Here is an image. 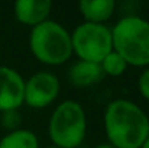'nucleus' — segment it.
I'll return each mask as SVG.
<instances>
[{"mask_svg": "<svg viewBox=\"0 0 149 148\" xmlns=\"http://www.w3.org/2000/svg\"><path fill=\"white\" fill-rule=\"evenodd\" d=\"M104 131L114 148H141L149 137V118L133 102L116 99L104 110Z\"/></svg>", "mask_w": 149, "mask_h": 148, "instance_id": "nucleus-1", "label": "nucleus"}, {"mask_svg": "<svg viewBox=\"0 0 149 148\" xmlns=\"http://www.w3.org/2000/svg\"><path fill=\"white\" fill-rule=\"evenodd\" d=\"M111 44L127 65H149V22L141 16H125L111 29Z\"/></svg>", "mask_w": 149, "mask_h": 148, "instance_id": "nucleus-2", "label": "nucleus"}, {"mask_svg": "<svg viewBox=\"0 0 149 148\" xmlns=\"http://www.w3.org/2000/svg\"><path fill=\"white\" fill-rule=\"evenodd\" d=\"M29 47L33 57L47 65H61L72 55L71 34L61 23L49 19L32 28Z\"/></svg>", "mask_w": 149, "mask_h": 148, "instance_id": "nucleus-3", "label": "nucleus"}, {"mask_svg": "<svg viewBox=\"0 0 149 148\" xmlns=\"http://www.w3.org/2000/svg\"><path fill=\"white\" fill-rule=\"evenodd\" d=\"M87 134V116L83 106L75 100L59 103L49 118L48 135L55 147L77 148Z\"/></svg>", "mask_w": 149, "mask_h": 148, "instance_id": "nucleus-4", "label": "nucleus"}, {"mask_svg": "<svg viewBox=\"0 0 149 148\" xmlns=\"http://www.w3.org/2000/svg\"><path fill=\"white\" fill-rule=\"evenodd\" d=\"M72 54L83 61L100 64L103 58L113 51L111 29L106 25L84 22L71 34Z\"/></svg>", "mask_w": 149, "mask_h": 148, "instance_id": "nucleus-5", "label": "nucleus"}, {"mask_svg": "<svg viewBox=\"0 0 149 148\" xmlns=\"http://www.w3.org/2000/svg\"><path fill=\"white\" fill-rule=\"evenodd\" d=\"M59 93V80L49 71L35 73L29 80H25L23 103L33 109H42L54 103Z\"/></svg>", "mask_w": 149, "mask_h": 148, "instance_id": "nucleus-6", "label": "nucleus"}, {"mask_svg": "<svg viewBox=\"0 0 149 148\" xmlns=\"http://www.w3.org/2000/svg\"><path fill=\"white\" fill-rule=\"evenodd\" d=\"M25 80L13 68L0 65V112L16 110L23 105Z\"/></svg>", "mask_w": 149, "mask_h": 148, "instance_id": "nucleus-7", "label": "nucleus"}, {"mask_svg": "<svg viewBox=\"0 0 149 148\" xmlns=\"http://www.w3.org/2000/svg\"><path fill=\"white\" fill-rule=\"evenodd\" d=\"M51 9L52 1L49 0H17L13 6L16 19L22 25L32 28L48 20Z\"/></svg>", "mask_w": 149, "mask_h": 148, "instance_id": "nucleus-8", "label": "nucleus"}, {"mask_svg": "<svg viewBox=\"0 0 149 148\" xmlns=\"http://www.w3.org/2000/svg\"><path fill=\"white\" fill-rule=\"evenodd\" d=\"M104 79V73L100 64L78 60L68 70V80L75 87H88L100 83Z\"/></svg>", "mask_w": 149, "mask_h": 148, "instance_id": "nucleus-9", "label": "nucleus"}, {"mask_svg": "<svg viewBox=\"0 0 149 148\" xmlns=\"http://www.w3.org/2000/svg\"><path fill=\"white\" fill-rule=\"evenodd\" d=\"M116 3L114 0H81L78 3V9L88 23L104 25L114 12Z\"/></svg>", "mask_w": 149, "mask_h": 148, "instance_id": "nucleus-10", "label": "nucleus"}, {"mask_svg": "<svg viewBox=\"0 0 149 148\" xmlns=\"http://www.w3.org/2000/svg\"><path fill=\"white\" fill-rule=\"evenodd\" d=\"M0 148H39V142L32 131L19 128L0 140Z\"/></svg>", "mask_w": 149, "mask_h": 148, "instance_id": "nucleus-11", "label": "nucleus"}, {"mask_svg": "<svg viewBox=\"0 0 149 148\" xmlns=\"http://www.w3.org/2000/svg\"><path fill=\"white\" fill-rule=\"evenodd\" d=\"M100 67H101L104 76L119 77V76H122V74L126 71L127 64H126V61H125L116 51H110V52L103 58V61L100 62Z\"/></svg>", "mask_w": 149, "mask_h": 148, "instance_id": "nucleus-12", "label": "nucleus"}, {"mask_svg": "<svg viewBox=\"0 0 149 148\" xmlns=\"http://www.w3.org/2000/svg\"><path fill=\"white\" fill-rule=\"evenodd\" d=\"M20 122H22V118H20V113L19 110H7V112H1V125L9 129V131H16L19 129L20 126Z\"/></svg>", "mask_w": 149, "mask_h": 148, "instance_id": "nucleus-13", "label": "nucleus"}, {"mask_svg": "<svg viewBox=\"0 0 149 148\" xmlns=\"http://www.w3.org/2000/svg\"><path fill=\"white\" fill-rule=\"evenodd\" d=\"M138 89H139L141 96L149 102V67L141 73L139 80H138Z\"/></svg>", "mask_w": 149, "mask_h": 148, "instance_id": "nucleus-14", "label": "nucleus"}, {"mask_svg": "<svg viewBox=\"0 0 149 148\" xmlns=\"http://www.w3.org/2000/svg\"><path fill=\"white\" fill-rule=\"evenodd\" d=\"M94 148H114V147H111L109 142H104V144H99V145H96Z\"/></svg>", "mask_w": 149, "mask_h": 148, "instance_id": "nucleus-15", "label": "nucleus"}, {"mask_svg": "<svg viewBox=\"0 0 149 148\" xmlns=\"http://www.w3.org/2000/svg\"><path fill=\"white\" fill-rule=\"evenodd\" d=\"M141 148H149V137L145 140V142L142 144V147H141Z\"/></svg>", "mask_w": 149, "mask_h": 148, "instance_id": "nucleus-16", "label": "nucleus"}, {"mask_svg": "<svg viewBox=\"0 0 149 148\" xmlns=\"http://www.w3.org/2000/svg\"><path fill=\"white\" fill-rule=\"evenodd\" d=\"M47 148H59V147H55V145H51V147H47Z\"/></svg>", "mask_w": 149, "mask_h": 148, "instance_id": "nucleus-17", "label": "nucleus"}]
</instances>
